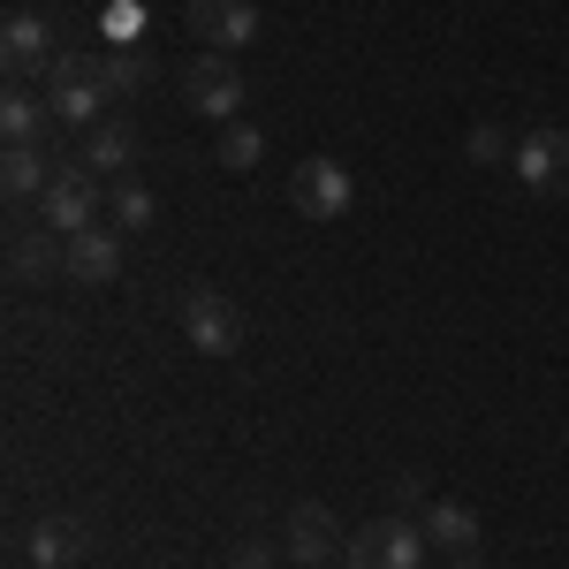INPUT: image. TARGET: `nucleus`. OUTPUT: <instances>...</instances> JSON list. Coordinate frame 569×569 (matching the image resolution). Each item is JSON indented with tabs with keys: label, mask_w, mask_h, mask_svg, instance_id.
<instances>
[{
	"label": "nucleus",
	"mask_w": 569,
	"mask_h": 569,
	"mask_svg": "<svg viewBox=\"0 0 569 569\" xmlns=\"http://www.w3.org/2000/svg\"><path fill=\"white\" fill-rule=\"evenodd\" d=\"M350 569H426V525L372 517L350 531Z\"/></svg>",
	"instance_id": "4"
},
{
	"label": "nucleus",
	"mask_w": 569,
	"mask_h": 569,
	"mask_svg": "<svg viewBox=\"0 0 569 569\" xmlns=\"http://www.w3.org/2000/svg\"><path fill=\"white\" fill-rule=\"evenodd\" d=\"M259 152H266V137L251 130L243 114H236V122H220V168H228V176H251V168H259Z\"/></svg>",
	"instance_id": "19"
},
{
	"label": "nucleus",
	"mask_w": 569,
	"mask_h": 569,
	"mask_svg": "<svg viewBox=\"0 0 569 569\" xmlns=\"http://www.w3.org/2000/svg\"><path fill=\"white\" fill-rule=\"evenodd\" d=\"M350 198H357L350 168L327 160V152H311V160L289 168V206H297L305 220H342V213H350Z\"/></svg>",
	"instance_id": "3"
},
{
	"label": "nucleus",
	"mask_w": 569,
	"mask_h": 569,
	"mask_svg": "<svg viewBox=\"0 0 569 569\" xmlns=\"http://www.w3.org/2000/svg\"><path fill=\"white\" fill-rule=\"evenodd\" d=\"M46 107H53V122H107L99 107H107V53H84V46H61L53 53V69H46Z\"/></svg>",
	"instance_id": "1"
},
{
	"label": "nucleus",
	"mask_w": 569,
	"mask_h": 569,
	"mask_svg": "<svg viewBox=\"0 0 569 569\" xmlns=\"http://www.w3.org/2000/svg\"><path fill=\"white\" fill-rule=\"evenodd\" d=\"M182 335H190V350H206V357H236L243 350V311L228 305L220 289H182Z\"/></svg>",
	"instance_id": "5"
},
{
	"label": "nucleus",
	"mask_w": 569,
	"mask_h": 569,
	"mask_svg": "<svg viewBox=\"0 0 569 569\" xmlns=\"http://www.w3.org/2000/svg\"><path fill=\"white\" fill-rule=\"evenodd\" d=\"M61 273H77V281H114L122 273V228H84V236H69V266Z\"/></svg>",
	"instance_id": "12"
},
{
	"label": "nucleus",
	"mask_w": 569,
	"mask_h": 569,
	"mask_svg": "<svg viewBox=\"0 0 569 569\" xmlns=\"http://www.w3.org/2000/svg\"><path fill=\"white\" fill-rule=\"evenodd\" d=\"M46 182H53V160H46L39 144H8L0 152V190L8 198H46Z\"/></svg>",
	"instance_id": "15"
},
{
	"label": "nucleus",
	"mask_w": 569,
	"mask_h": 569,
	"mask_svg": "<svg viewBox=\"0 0 569 569\" xmlns=\"http://www.w3.org/2000/svg\"><path fill=\"white\" fill-rule=\"evenodd\" d=\"M84 547H91V531L77 525V517H46V525L31 531V569H69Z\"/></svg>",
	"instance_id": "14"
},
{
	"label": "nucleus",
	"mask_w": 569,
	"mask_h": 569,
	"mask_svg": "<svg viewBox=\"0 0 569 569\" xmlns=\"http://www.w3.org/2000/svg\"><path fill=\"white\" fill-rule=\"evenodd\" d=\"M53 266H69V236H53V228H16L8 236V273L16 281H46Z\"/></svg>",
	"instance_id": "11"
},
{
	"label": "nucleus",
	"mask_w": 569,
	"mask_h": 569,
	"mask_svg": "<svg viewBox=\"0 0 569 569\" xmlns=\"http://www.w3.org/2000/svg\"><path fill=\"white\" fill-rule=\"evenodd\" d=\"M456 569H486V562H479V555H456Z\"/></svg>",
	"instance_id": "24"
},
{
	"label": "nucleus",
	"mask_w": 569,
	"mask_h": 569,
	"mask_svg": "<svg viewBox=\"0 0 569 569\" xmlns=\"http://www.w3.org/2000/svg\"><path fill=\"white\" fill-rule=\"evenodd\" d=\"M335 547H342V525H335V509H319V501H305V509H289V531H281V555H289L297 569L335 562Z\"/></svg>",
	"instance_id": "9"
},
{
	"label": "nucleus",
	"mask_w": 569,
	"mask_h": 569,
	"mask_svg": "<svg viewBox=\"0 0 569 569\" xmlns=\"http://www.w3.org/2000/svg\"><path fill=\"white\" fill-rule=\"evenodd\" d=\"M395 501H402V509H433V501H426V471H395Z\"/></svg>",
	"instance_id": "23"
},
{
	"label": "nucleus",
	"mask_w": 569,
	"mask_h": 569,
	"mask_svg": "<svg viewBox=\"0 0 569 569\" xmlns=\"http://www.w3.org/2000/svg\"><path fill=\"white\" fill-rule=\"evenodd\" d=\"M46 114H53V107H46V99H31V91L16 84L8 99H0V137H8V144H39Z\"/></svg>",
	"instance_id": "17"
},
{
	"label": "nucleus",
	"mask_w": 569,
	"mask_h": 569,
	"mask_svg": "<svg viewBox=\"0 0 569 569\" xmlns=\"http://www.w3.org/2000/svg\"><path fill=\"white\" fill-rule=\"evenodd\" d=\"M182 99H190L206 122H236V114H243V77H236V61H228V53H198V61L182 69Z\"/></svg>",
	"instance_id": "7"
},
{
	"label": "nucleus",
	"mask_w": 569,
	"mask_h": 569,
	"mask_svg": "<svg viewBox=\"0 0 569 569\" xmlns=\"http://www.w3.org/2000/svg\"><path fill=\"white\" fill-rule=\"evenodd\" d=\"M509 176L525 182L531 198H562V190H569V130H525V137H517Z\"/></svg>",
	"instance_id": "6"
},
{
	"label": "nucleus",
	"mask_w": 569,
	"mask_h": 569,
	"mask_svg": "<svg viewBox=\"0 0 569 569\" xmlns=\"http://www.w3.org/2000/svg\"><path fill=\"white\" fill-rule=\"evenodd\" d=\"M130 152H137L130 122H114V114H107V122H91V130H84V152H77V160H84V168H107V176L122 182V168H130Z\"/></svg>",
	"instance_id": "16"
},
{
	"label": "nucleus",
	"mask_w": 569,
	"mask_h": 569,
	"mask_svg": "<svg viewBox=\"0 0 569 569\" xmlns=\"http://www.w3.org/2000/svg\"><path fill=\"white\" fill-rule=\"evenodd\" d=\"M152 220H160V198H152L137 176H122L114 182V228L130 236V228H152Z\"/></svg>",
	"instance_id": "20"
},
{
	"label": "nucleus",
	"mask_w": 569,
	"mask_h": 569,
	"mask_svg": "<svg viewBox=\"0 0 569 569\" xmlns=\"http://www.w3.org/2000/svg\"><path fill=\"white\" fill-rule=\"evenodd\" d=\"M99 206H107V190H99V176H91L84 160H53L46 228H53V236H84V228H99Z\"/></svg>",
	"instance_id": "2"
},
{
	"label": "nucleus",
	"mask_w": 569,
	"mask_h": 569,
	"mask_svg": "<svg viewBox=\"0 0 569 569\" xmlns=\"http://www.w3.org/2000/svg\"><path fill=\"white\" fill-rule=\"evenodd\" d=\"M228 569H281V555H273L266 539H236V555H228Z\"/></svg>",
	"instance_id": "22"
},
{
	"label": "nucleus",
	"mask_w": 569,
	"mask_h": 569,
	"mask_svg": "<svg viewBox=\"0 0 569 569\" xmlns=\"http://www.w3.org/2000/svg\"><path fill=\"white\" fill-rule=\"evenodd\" d=\"M53 31H46L39 16H8V31H0V61H8V77L23 84V77H39V69H53Z\"/></svg>",
	"instance_id": "10"
},
{
	"label": "nucleus",
	"mask_w": 569,
	"mask_h": 569,
	"mask_svg": "<svg viewBox=\"0 0 569 569\" xmlns=\"http://www.w3.org/2000/svg\"><path fill=\"white\" fill-rule=\"evenodd\" d=\"M160 77V61H152V46H107V91H144Z\"/></svg>",
	"instance_id": "18"
},
{
	"label": "nucleus",
	"mask_w": 569,
	"mask_h": 569,
	"mask_svg": "<svg viewBox=\"0 0 569 569\" xmlns=\"http://www.w3.org/2000/svg\"><path fill=\"white\" fill-rule=\"evenodd\" d=\"M418 525H426V547H440L448 562H456V555H479V517H471L463 501H433Z\"/></svg>",
	"instance_id": "13"
},
{
	"label": "nucleus",
	"mask_w": 569,
	"mask_h": 569,
	"mask_svg": "<svg viewBox=\"0 0 569 569\" xmlns=\"http://www.w3.org/2000/svg\"><path fill=\"white\" fill-rule=\"evenodd\" d=\"M463 152H471L479 168H501V160H517V144H509V137L493 130V122H479V130L463 137Z\"/></svg>",
	"instance_id": "21"
},
{
	"label": "nucleus",
	"mask_w": 569,
	"mask_h": 569,
	"mask_svg": "<svg viewBox=\"0 0 569 569\" xmlns=\"http://www.w3.org/2000/svg\"><path fill=\"white\" fill-rule=\"evenodd\" d=\"M190 31L206 53H236L259 39V8L251 0H190Z\"/></svg>",
	"instance_id": "8"
}]
</instances>
